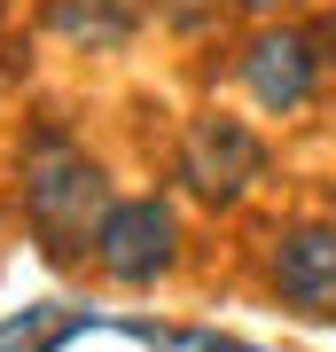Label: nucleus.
<instances>
[{
    "label": "nucleus",
    "mask_w": 336,
    "mask_h": 352,
    "mask_svg": "<svg viewBox=\"0 0 336 352\" xmlns=\"http://www.w3.org/2000/svg\"><path fill=\"white\" fill-rule=\"evenodd\" d=\"M16 204H24L32 235L47 243V258H94V227L110 212V173L78 149L63 126H32L16 141Z\"/></svg>",
    "instance_id": "nucleus-1"
},
{
    "label": "nucleus",
    "mask_w": 336,
    "mask_h": 352,
    "mask_svg": "<svg viewBox=\"0 0 336 352\" xmlns=\"http://www.w3.org/2000/svg\"><path fill=\"white\" fill-rule=\"evenodd\" d=\"M266 141L250 118H227V110H203L180 126V149H172V180L196 204H212V212H227V204H243L250 188L266 180Z\"/></svg>",
    "instance_id": "nucleus-2"
},
{
    "label": "nucleus",
    "mask_w": 336,
    "mask_h": 352,
    "mask_svg": "<svg viewBox=\"0 0 336 352\" xmlns=\"http://www.w3.org/2000/svg\"><path fill=\"white\" fill-rule=\"evenodd\" d=\"M180 266V212L164 196H117L94 227V274L117 289H157Z\"/></svg>",
    "instance_id": "nucleus-3"
},
{
    "label": "nucleus",
    "mask_w": 336,
    "mask_h": 352,
    "mask_svg": "<svg viewBox=\"0 0 336 352\" xmlns=\"http://www.w3.org/2000/svg\"><path fill=\"white\" fill-rule=\"evenodd\" d=\"M321 71H328V39L313 24H258L235 55V78L243 94L258 102L266 118H298L313 94H321Z\"/></svg>",
    "instance_id": "nucleus-4"
},
{
    "label": "nucleus",
    "mask_w": 336,
    "mask_h": 352,
    "mask_svg": "<svg viewBox=\"0 0 336 352\" xmlns=\"http://www.w3.org/2000/svg\"><path fill=\"white\" fill-rule=\"evenodd\" d=\"M266 289L313 321H336V219H289L266 235Z\"/></svg>",
    "instance_id": "nucleus-5"
},
{
    "label": "nucleus",
    "mask_w": 336,
    "mask_h": 352,
    "mask_svg": "<svg viewBox=\"0 0 336 352\" xmlns=\"http://www.w3.org/2000/svg\"><path fill=\"white\" fill-rule=\"evenodd\" d=\"M39 24H47L63 47H78V55H110V47H125V39L141 32V8L133 0H47Z\"/></svg>",
    "instance_id": "nucleus-6"
},
{
    "label": "nucleus",
    "mask_w": 336,
    "mask_h": 352,
    "mask_svg": "<svg viewBox=\"0 0 336 352\" xmlns=\"http://www.w3.org/2000/svg\"><path fill=\"white\" fill-rule=\"evenodd\" d=\"M219 8H243V16H258V24H282L289 0H219Z\"/></svg>",
    "instance_id": "nucleus-7"
},
{
    "label": "nucleus",
    "mask_w": 336,
    "mask_h": 352,
    "mask_svg": "<svg viewBox=\"0 0 336 352\" xmlns=\"http://www.w3.org/2000/svg\"><path fill=\"white\" fill-rule=\"evenodd\" d=\"M188 352H266V344H235V337H203V329H196V337H188Z\"/></svg>",
    "instance_id": "nucleus-8"
},
{
    "label": "nucleus",
    "mask_w": 336,
    "mask_h": 352,
    "mask_svg": "<svg viewBox=\"0 0 336 352\" xmlns=\"http://www.w3.org/2000/svg\"><path fill=\"white\" fill-rule=\"evenodd\" d=\"M321 39H328V63H336V8H328V32H321Z\"/></svg>",
    "instance_id": "nucleus-9"
}]
</instances>
